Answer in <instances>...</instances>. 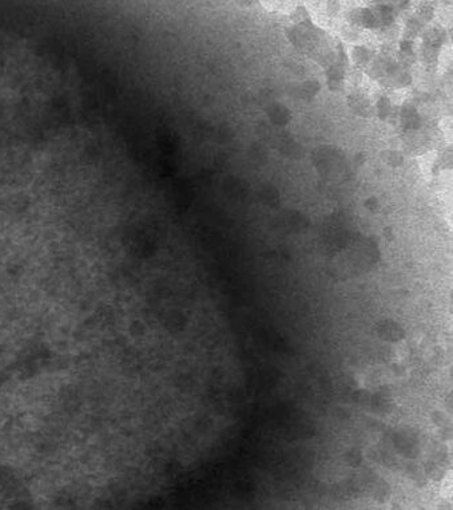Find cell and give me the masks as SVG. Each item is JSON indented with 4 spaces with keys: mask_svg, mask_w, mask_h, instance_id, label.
<instances>
[{
    "mask_svg": "<svg viewBox=\"0 0 453 510\" xmlns=\"http://www.w3.org/2000/svg\"><path fill=\"white\" fill-rule=\"evenodd\" d=\"M401 122L406 130L410 129H419L421 125V119L419 117L417 110L412 105H406L401 111Z\"/></svg>",
    "mask_w": 453,
    "mask_h": 510,
    "instance_id": "cell-1",
    "label": "cell"
},
{
    "mask_svg": "<svg viewBox=\"0 0 453 510\" xmlns=\"http://www.w3.org/2000/svg\"><path fill=\"white\" fill-rule=\"evenodd\" d=\"M352 56H353V59H354V62H356L357 64H361V66H362V64H368L369 62H372L373 53H372L368 47L360 46V47H357V49L353 51Z\"/></svg>",
    "mask_w": 453,
    "mask_h": 510,
    "instance_id": "cell-2",
    "label": "cell"
},
{
    "mask_svg": "<svg viewBox=\"0 0 453 510\" xmlns=\"http://www.w3.org/2000/svg\"><path fill=\"white\" fill-rule=\"evenodd\" d=\"M390 110H392V106H390V102L386 98H382L378 101L377 103V111H378V115L381 118H386L389 115Z\"/></svg>",
    "mask_w": 453,
    "mask_h": 510,
    "instance_id": "cell-3",
    "label": "cell"
}]
</instances>
